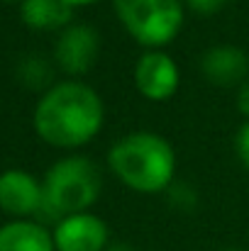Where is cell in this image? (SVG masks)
Segmentation results:
<instances>
[{"label": "cell", "instance_id": "obj_1", "mask_svg": "<svg viewBox=\"0 0 249 251\" xmlns=\"http://www.w3.org/2000/svg\"><path fill=\"white\" fill-rule=\"evenodd\" d=\"M32 125L37 137L54 149H81L105 125V105L95 88L83 81H56L34 105Z\"/></svg>", "mask_w": 249, "mask_h": 251}, {"label": "cell", "instance_id": "obj_2", "mask_svg": "<svg viewBox=\"0 0 249 251\" xmlns=\"http://www.w3.org/2000/svg\"><path fill=\"white\" fill-rule=\"evenodd\" d=\"M108 168L135 193H166L176 180V151L166 137L139 129L115 139L108 149Z\"/></svg>", "mask_w": 249, "mask_h": 251}, {"label": "cell", "instance_id": "obj_3", "mask_svg": "<svg viewBox=\"0 0 249 251\" xmlns=\"http://www.w3.org/2000/svg\"><path fill=\"white\" fill-rule=\"evenodd\" d=\"M44 200L34 220L42 225L59 222L61 217L88 212L103 190V173L90 156L71 154L54 161L42 176Z\"/></svg>", "mask_w": 249, "mask_h": 251}, {"label": "cell", "instance_id": "obj_4", "mask_svg": "<svg viewBox=\"0 0 249 251\" xmlns=\"http://www.w3.org/2000/svg\"><path fill=\"white\" fill-rule=\"evenodd\" d=\"M122 29L144 49H166L183 29V0H112Z\"/></svg>", "mask_w": 249, "mask_h": 251}, {"label": "cell", "instance_id": "obj_5", "mask_svg": "<svg viewBox=\"0 0 249 251\" xmlns=\"http://www.w3.org/2000/svg\"><path fill=\"white\" fill-rule=\"evenodd\" d=\"M100 54V34L88 22H71L54 44V64L69 78H81L93 71Z\"/></svg>", "mask_w": 249, "mask_h": 251}, {"label": "cell", "instance_id": "obj_6", "mask_svg": "<svg viewBox=\"0 0 249 251\" xmlns=\"http://www.w3.org/2000/svg\"><path fill=\"white\" fill-rule=\"evenodd\" d=\"M132 78L142 98L152 102H166L178 93L181 69L164 49H144V54L135 64Z\"/></svg>", "mask_w": 249, "mask_h": 251}, {"label": "cell", "instance_id": "obj_7", "mask_svg": "<svg viewBox=\"0 0 249 251\" xmlns=\"http://www.w3.org/2000/svg\"><path fill=\"white\" fill-rule=\"evenodd\" d=\"M52 237L56 251H105L110 244V229L105 220L90 210L61 217L54 225Z\"/></svg>", "mask_w": 249, "mask_h": 251}, {"label": "cell", "instance_id": "obj_8", "mask_svg": "<svg viewBox=\"0 0 249 251\" xmlns=\"http://www.w3.org/2000/svg\"><path fill=\"white\" fill-rule=\"evenodd\" d=\"M44 200L42 180L25 168H7L0 173V210L15 220L37 217Z\"/></svg>", "mask_w": 249, "mask_h": 251}, {"label": "cell", "instance_id": "obj_9", "mask_svg": "<svg viewBox=\"0 0 249 251\" xmlns=\"http://www.w3.org/2000/svg\"><path fill=\"white\" fill-rule=\"evenodd\" d=\"M200 74L215 88H240L249 76V54L235 44H215L203 51Z\"/></svg>", "mask_w": 249, "mask_h": 251}, {"label": "cell", "instance_id": "obj_10", "mask_svg": "<svg viewBox=\"0 0 249 251\" xmlns=\"http://www.w3.org/2000/svg\"><path fill=\"white\" fill-rule=\"evenodd\" d=\"M0 251H56L52 229L39 220H10L0 227Z\"/></svg>", "mask_w": 249, "mask_h": 251}, {"label": "cell", "instance_id": "obj_11", "mask_svg": "<svg viewBox=\"0 0 249 251\" xmlns=\"http://www.w3.org/2000/svg\"><path fill=\"white\" fill-rule=\"evenodd\" d=\"M20 20L34 32H61L74 22V10L64 0H22Z\"/></svg>", "mask_w": 249, "mask_h": 251}, {"label": "cell", "instance_id": "obj_12", "mask_svg": "<svg viewBox=\"0 0 249 251\" xmlns=\"http://www.w3.org/2000/svg\"><path fill=\"white\" fill-rule=\"evenodd\" d=\"M54 66L49 59H44L42 54H27L20 59L17 64V78L25 88H32V90H49L54 81Z\"/></svg>", "mask_w": 249, "mask_h": 251}, {"label": "cell", "instance_id": "obj_13", "mask_svg": "<svg viewBox=\"0 0 249 251\" xmlns=\"http://www.w3.org/2000/svg\"><path fill=\"white\" fill-rule=\"evenodd\" d=\"M166 202L178 210V212H191L195 205H198V193L193 185L188 183H181V180H173L168 188H166Z\"/></svg>", "mask_w": 249, "mask_h": 251}, {"label": "cell", "instance_id": "obj_14", "mask_svg": "<svg viewBox=\"0 0 249 251\" xmlns=\"http://www.w3.org/2000/svg\"><path fill=\"white\" fill-rule=\"evenodd\" d=\"M235 154H237L240 164L245 166V171L249 173V120L242 122V127L235 134Z\"/></svg>", "mask_w": 249, "mask_h": 251}, {"label": "cell", "instance_id": "obj_15", "mask_svg": "<svg viewBox=\"0 0 249 251\" xmlns=\"http://www.w3.org/2000/svg\"><path fill=\"white\" fill-rule=\"evenodd\" d=\"M230 0H183L186 10L195 15H218Z\"/></svg>", "mask_w": 249, "mask_h": 251}, {"label": "cell", "instance_id": "obj_16", "mask_svg": "<svg viewBox=\"0 0 249 251\" xmlns=\"http://www.w3.org/2000/svg\"><path fill=\"white\" fill-rule=\"evenodd\" d=\"M237 110L242 117L249 120V76L242 81V85L237 88Z\"/></svg>", "mask_w": 249, "mask_h": 251}, {"label": "cell", "instance_id": "obj_17", "mask_svg": "<svg viewBox=\"0 0 249 251\" xmlns=\"http://www.w3.org/2000/svg\"><path fill=\"white\" fill-rule=\"evenodd\" d=\"M105 251H135L127 242H110L108 247H105Z\"/></svg>", "mask_w": 249, "mask_h": 251}, {"label": "cell", "instance_id": "obj_18", "mask_svg": "<svg viewBox=\"0 0 249 251\" xmlns=\"http://www.w3.org/2000/svg\"><path fill=\"white\" fill-rule=\"evenodd\" d=\"M71 10H76V7H88V5H93V2H98V0H64Z\"/></svg>", "mask_w": 249, "mask_h": 251}, {"label": "cell", "instance_id": "obj_19", "mask_svg": "<svg viewBox=\"0 0 249 251\" xmlns=\"http://www.w3.org/2000/svg\"><path fill=\"white\" fill-rule=\"evenodd\" d=\"M220 251H242L240 247H225V249H220Z\"/></svg>", "mask_w": 249, "mask_h": 251}, {"label": "cell", "instance_id": "obj_20", "mask_svg": "<svg viewBox=\"0 0 249 251\" xmlns=\"http://www.w3.org/2000/svg\"><path fill=\"white\" fill-rule=\"evenodd\" d=\"M5 2H22V0H5Z\"/></svg>", "mask_w": 249, "mask_h": 251}]
</instances>
